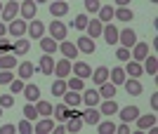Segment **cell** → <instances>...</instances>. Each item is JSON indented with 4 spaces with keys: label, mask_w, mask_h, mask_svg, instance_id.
I'll return each mask as SVG.
<instances>
[{
    "label": "cell",
    "mask_w": 158,
    "mask_h": 134,
    "mask_svg": "<svg viewBox=\"0 0 158 134\" xmlns=\"http://www.w3.org/2000/svg\"><path fill=\"white\" fill-rule=\"evenodd\" d=\"M26 28H28L26 19H17V17H14L12 21H7V33L12 35V38H24V35H26Z\"/></svg>",
    "instance_id": "1"
},
{
    "label": "cell",
    "mask_w": 158,
    "mask_h": 134,
    "mask_svg": "<svg viewBox=\"0 0 158 134\" xmlns=\"http://www.w3.org/2000/svg\"><path fill=\"white\" fill-rule=\"evenodd\" d=\"M66 33H69V28H66V24L64 21H50V38H54L57 42H61V40H66Z\"/></svg>",
    "instance_id": "2"
},
{
    "label": "cell",
    "mask_w": 158,
    "mask_h": 134,
    "mask_svg": "<svg viewBox=\"0 0 158 134\" xmlns=\"http://www.w3.org/2000/svg\"><path fill=\"white\" fill-rule=\"evenodd\" d=\"M35 10H38V5L33 2V0H19V14H21V19H35Z\"/></svg>",
    "instance_id": "3"
},
{
    "label": "cell",
    "mask_w": 158,
    "mask_h": 134,
    "mask_svg": "<svg viewBox=\"0 0 158 134\" xmlns=\"http://www.w3.org/2000/svg\"><path fill=\"white\" fill-rule=\"evenodd\" d=\"M146 54H149V42H144V40H137L130 47V59H135V61H144Z\"/></svg>",
    "instance_id": "4"
},
{
    "label": "cell",
    "mask_w": 158,
    "mask_h": 134,
    "mask_svg": "<svg viewBox=\"0 0 158 134\" xmlns=\"http://www.w3.org/2000/svg\"><path fill=\"white\" fill-rule=\"evenodd\" d=\"M135 42H137V33H135L132 28H120L118 31V45L120 47H127V49H130Z\"/></svg>",
    "instance_id": "5"
},
{
    "label": "cell",
    "mask_w": 158,
    "mask_h": 134,
    "mask_svg": "<svg viewBox=\"0 0 158 134\" xmlns=\"http://www.w3.org/2000/svg\"><path fill=\"white\" fill-rule=\"evenodd\" d=\"M26 35L33 38V40H40V38L45 35V24L38 21V19H31L28 21V28H26Z\"/></svg>",
    "instance_id": "6"
},
{
    "label": "cell",
    "mask_w": 158,
    "mask_h": 134,
    "mask_svg": "<svg viewBox=\"0 0 158 134\" xmlns=\"http://www.w3.org/2000/svg\"><path fill=\"white\" fill-rule=\"evenodd\" d=\"M38 71L43 75H52L54 73V57H52V54H45V52H43V57L38 59Z\"/></svg>",
    "instance_id": "7"
},
{
    "label": "cell",
    "mask_w": 158,
    "mask_h": 134,
    "mask_svg": "<svg viewBox=\"0 0 158 134\" xmlns=\"http://www.w3.org/2000/svg\"><path fill=\"white\" fill-rule=\"evenodd\" d=\"M80 118H83L85 125H97V122L102 120V113H99L97 106H87L85 111H80Z\"/></svg>",
    "instance_id": "8"
},
{
    "label": "cell",
    "mask_w": 158,
    "mask_h": 134,
    "mask_svg": "<svg viewBox=\"0 0 158 134\" xmlns=\"http://www.w3.org/2000/svg\"><path fill=\"white\" fill-rule=\"evenodd\" d=\"M71 71H73V75H78V78H83V80H87V78L92 75V66H90L87 61H73Z\"/></svg>",
    "instance_id": "9"
},
{
    "label": "cell",
    "mask_w": 158,
    "mask_h": 134,
    "mask_svg": "<svg viewBox=\"0 0 158 134\" xmlns=\"http://www.w3.org/2000/svg\"><path fill=\"white\" fill-rule=\"evenodd\" d=\"M118 26H113V24H104L102 28V35H104V42L106 45H118Z\"/></svg>",
    "instance_id": "10"
},
{
    "label": "cell",
    "mask_w": 158,
    "mask_h": 134,
    "mask_svg": "<svg viewBox=\"0 0 158 134\" xmlns=\"http://www.w3.org/2000/svg\"><path fill=\"white\" fill-rule=\"evenodd\" d=\"M76 47H78V52H83V54H94V49H97V45H94V40L90 35H80L78 40H76Z\"/></svg>",
    "instance_id": "11"
},
{
    "label": "cell",
    "mask_w": 158,
    "mask_h": 134,
    "mask_svg": "<svg viewBox=\"0 0 158 134\" xmlns=\"http://www.w3.org/2000/svg\"><path fill=\"white\" fill-rule=\"evenodd\" d=\"M125 75L127 78H142L144 75V68H142V61H135V59H127V64H125Z\"/></svg>",
    "instance_id": "12"
},
{
    "label": "cell",
    "mask_w": 158,
    "mask_h": 134,
    "mask_svg": "<svg viewBox=\"0 0 158 134\" xmlns=\"http://www.w3.org/2000/svg\"><path fill=\"white\" fill-rule=\"evenodd\" d=\"M61 99H64V104L69 108H78L80 104H83V97H80V92H76V89H66V92L61 94Z\"/></svg>",
    "instance_id": "13"
},
{
    "label": "cell",
    "mask_w": 158,
    "mask_h": 134,
    "mask_svg": "<svg viewBox=\"0 0 158 134\" xmlns=\"http://www.w3.org/2000/svg\"><path fill=\"white\" fill-rule=\"evenodd\" d=\"M69 73H71V59H59V61H54V73L57 78H69Z\"/></svg>",
    "instance_id": "14"
},
{
    "label": "cell",
    "mask_w": 158,
    "mask_h": 134,
    "mask_svg": "<svg viewBox=\"0 0 158 134\" xmlns=\"http://www.w3.org/2000/svg\"><path fill=\"white\" fill-rule=\"evenodd\" d=\"M80 97H83V104L85 106H99V101H102V97H99V89H83L80 92Z\"/></svg>",
    "instance_id": "15"
},
{
    "label": "cell",
    "mask_w": 158,
    "mask_h": 134,
    "mask_svg": "<svg viewBox=\"0 0 158 134\" xmlns=\"http://www.w3.org/2000/svg\"><path fill=\"white\" fill-rule=\"evenodd\" d=\"M125 92L130 94V97H139V94L144 92V87H142V82H139V78H125Z\"/></svg>",
    "instance_id": "16"
},
{
    "label": "cell",
    "mask_w": 158,
    "mask_h": 134,
    "mask_svg": "<svg viewBox=\"0 0 158 134\" xmlns=\"http://www.w3.org/2000/svg\"><path fill=\"white\" fill-rule=\"evenodd\" d=\"M17 14H19V2H17V0H12V2L2 5V12H0L2 21H12L14 17H17Z\"/></svg>",
    "instance_id": "17"
},
{
    "label": "cell",
    "mask_w": 158,
    "mask_h": 134,
    "mask_svg": "<svg viewBox=\"0 0 158 134\" xmlns=\"http://www.w3.org/2000/svg\"><path fill=\"white\" fill-rule=\"evenodd\" d=\"M47 10H50V14H52L54 19H59V17L69 14V2H59V0H52V2L47 5Z\"/></svg>",
    "instance_id": "18"
},
{
    "label": "cell",
    "mask_w": 158,
    "mask_h": 134,
    "mask_svg": "<svg viewBox=\"0 0 158 134\" xmlns=\"http://www.w3.org/2000/svg\"><path fill=\"white\" fill-rule=\"evenodd\" d=\"M38 71V66L35 64H31V61H21L19 68H17V75H19L21 80H28V78H33V73Z\"/></svg>",
    "instance_id": "19"
},
{
    "label": "cell",
    "mask_w": 158,
    "mask_h": 134,
    "mask_svg": "<svg viewBox=\"0 0 158 134\" xmlns=\"http://www.w3.org/2000/svg\"><path fill=\"white\" fill-rule=\"evenodd\" d=\"M99 113H102V115H109V118H111V115H116V113H118V104H116V101H113V99H104V101H99Z\"/></svg>",
    "instance_id": "20"
},
{
    "label": "cell",
    "mask_w": 158,
    "mask_h": 134,
    "mask_svg": "<svg viewBox=\"0 0 158 134\" xmlns=\"http://www.w3.org/2000/svg\"><path fill=\"white\" fill-rule=\"evenodd\" d=\"M54 129V120L50 118V115H45L43 120H38L35 125H33V132L35 134H47V132H52Z\"/></svg>",
    "instance_id": "21"
},
{
    "label": "cell",
    "mask_w": 158,
    "mask_h": 134,
    "mask_svg": "<svg viewBox=\"0 0 158 134\" xmlns=\"http://www.w3.org/2000/svg\"><path fill=\"white\" fill-rule=\"evenodd\" d=\"M135 122H137V129H156V115L153 113H149V115L139 113Z\"/></svg>",
    "instance_id": "22"
},
{
    "label": "cell",
    "mask_w": 158,
    "mask_h": 134,
    "mask_svg": "<svg viewBox=\"0 0 158 134\" xmlns=\"http://www.w3.org/2000/svg\"><path fill=\"white\" fill-rule=\"evenodd\" d=\"M21 94H24V99H26V101L35 104V101L40 99V87H38V85H31V82H26V85H24V89H21Z\"/></svg>",
    "instance_id": "23"
},
{
    "label": "cell",
    "mask_w": 158,
    "mask_h": 134,
    "mask_svg": "<svg viewBox=\"0 0 158 134\" xmlns=\"http://www.w3.org/2000/svg\"><path fill=\"white\" fill-rule=\"evenodd\" d=\"M59 52L64 54L66 59H76V57H78V47H76V42H71V40H61L59 42Z\"/></svg>",
    "instance_id": "24"
},
{
    "label": "cell",
    "mask_w": 158,
    "mask_h": 134,
    "mask_svg": "<svg viewBox=\"0 0 158 134\" xmlns=\"http://www.w3.org/2000/svg\"><path fill=\"white\" fill-rule=\"evenodd\" d=\"M118 115L123 122H135L139 115V108L137 106H125V108H118Z\"/></svg>",
    "instance_id": "25"
},
{
    "label": "cell",
    "mask_w": 158,
    "mask_h": 134,
    "mask_svg": "<svg viewBox=\"0 0 158 134\" xmlns=\"http://www.w3.org/2000/svg\"><path fill=\"white\" fill-rule=\"evenodd\" d=\"M40 49L45 54H54L59 49V42L54 40V38H50V35H43V38H40Z\"/></svg>",
    "instance_id": "26"
},
{
    "label": "cell",
    "mask_w": 158,
    "mask_h": 134,
    "mask_svg": "<svg viewBox=\"0 0 158 134\" xmlns=\"http://www.w3.org/2000/svg\"><path fill=\"white\" fill-rule=\"evenodd\" d=\"M28 49H31V42L24 40V38H17V40L12 42V54L14 57H24Z\"/></svg>",
    "instance_id": "27"
},
{
    "label": "cell",
    "mask_w": 158,
    "mask_h": 134,
    "mask_svg": "<svg viewBox=\"0 0 158 134\" xmlns=\"http://www.w3.org/2000/svg\"><path fill=\"white\" fill-rule=\"evenodd\" d=\"M125 71H123V66H113L111 71H109V80L113 82V85H116V87H118V85H123V82H125Z\"/></svg>",
    "instance_id": "28"
},
{
    "label": "cell",
    "mask_w": 158,
    "mask_h": 134,
    "mask_svg": "<svg viewBox=\"0 0 158 134\" xmlns=\"http://www.w3.org/2000/svg\"><path fill=\"white\" fill-rule=\"evenodd\" d=\"M142 68H144V73L156 75V71H158V59H156V54H146V57H144V64H142Z\"/></svg>",
    "instance_id": "29"
},
{
    "label": "cell",
    "mask_w": 158,
    "mask_h": 134,
    "mask_svg": "<svg viewBox=\"0 0 158 134\" xmlns=\"http://www.w3.org/2000/svg\"><path fill=\"white\" fill-rule=\"evenodd\" d=\"M102 28H104V24H102L99 19H92V21H87L85 31H87V35L94 40V38H99V35H102Z\"/></svg>",
    "instance_id": "30"
},
{
    "label": "cell",
    "mask_w": 158,
    "mask_h": 134,
    "mask_svg": "<svg viewBox=\"0 0 158 134\" xmlns=\"http://www.w3.org/2000/svg\"><path fill=\"white\" fill-rule=\"evenodd\" d=\"M14 66H17V57H14L12 52L0 54V71H12Z\"/></svg>",
    "instance_id": "31"
},
{
    "label": "cell",
    "mask_w": 158,
    "mask_h": 134,
    "mask_svg": "<svg viewBox=\"0 0 158 134\" xmlns=\"http://www.w3.org/2000/svg\"><path fill=\"white\" fill-rule=\"evenodd\" d=\"M99 97H102V99H113V97H116V85H113L111 80L102 82V85H99Z\"/></svg>",
    "instance_id": "32"
},
{
    "label": "cell",
    "mask_w": 158,
    "mask_h": 134,
    "mask_svg": "<svg viewBox=\"0 0 158 134\" xmlns=\"http://www.w3.org/2000/svg\"><path fill=\"white\" fill-rule=\"evenodd\" d=\"M113 19H118V21H132V19H135V12H132L130 7H116V10H113Z\"/></svg>",
    "instance_id": "33"
},
{
    "label": "cell",
    "mask_w": 158,
    "mask_h": 134,
    "mask_svg": "<svg viewBox=\"0 0 158 134\" xmlns=\"http://www.w3.org/2000/svg\"><path fill=\"white\" fill-rule=\"evenodd\" d=\"M90 78H92V82H94V85H102V82H106V80H109V68H106V66L94 68Z\"/></svg>",
    "instance_id": "34"
},
{
    "label": "cell",
    "mask_w": 158,
    "mask_h": 134,
    "mask_svg": "<svg viewBox=\"0 0 158 134\" xmlns=\"http://www.w3.org/2000/svg\"><path fill=\"white\" fill-rule=\"evenodd\" d=\"M64 122H66V132H80V129H83V125H85L80 115H73V118H66Z\"/></svg>",
    "instance_id": "35"
},
{
    "label": "cell",
    "mask_w": 158,
    "mask_h": 134,
    "mask_svg": "<svg viewBox=\"0 0 158 134\" xmlns=\"http://www.w3.org/2000/svg\"><path fill=\"white\" fill-rule=\"evenodd\" d=\"M113 10H116V7H111V5H102L99 7V21H102V24H111V19H113Z\"/></svg>",
    "instance_id": "36"
},
{
    "label": "cell",
    "mask_w": 158,
    "mask_h": 134,
    "mask_svg": "<svg viewBox=\"0 0 158 134\" xmlns=\"http://www.w3.org/2000/svg\"><path fill=\"white\" fill-rule=\"evenodd\" d=\"M52 104L50 101H45V99H38L35 101V111H38V115L40 118H45V115H52Z\"/></svg>",
    "instance_id": "37"
},
{
    "label": "cell",
    "mask_w": 158,
    "mask_h": 134,
    "mask_svg": "<svg viewBox=\"0 0 158 134\" xmlns=\"http://www.w3.org/2000/svg\"><path fill=\"white\" fill-rule=\"evenodd\" d=\"M94 127H97L99 134H113V132H116V122H113V120H99Z\"/></svg>",
    "instance_id": "38"
},
{
    "label": "cell",
    "mask_w": 158,
    "mask_h": 134,
    "mask_svg": "<svg viewBox=\"0 0 158 134\" xmlns=\"http://www.w3.org/2000/svg\"><path fill=\"white\" fill-rule=\"evenodd\" d=\"M66 87H69V89H76V92H83V89H85V80L78 78V75H73V78L66 80Z\"/></svg>",
    "instance_id": "39"
},
{
    "label": "cell",
    "mask_w": 158,
    "mask_h": 134,
    "mask_svg": "<svg viewBox=\"0 0 158 134\" xmlns=\"http://www.w3.org/2000/svg\"><path fill=\"white\" fill-rule=\"evenodd\" d=\"M66 78H57V80L52 82V97H61V94L66 92Z\"/></svg>",
    "instance_id": "40"
},
{
    "label": "cell",
    "mask_w": 158,
    "mask_h": 134,
    "mask_svg": "<svg viewBox=\"0 0 158 134\" xmlns=\"http://www.w3.org/2000/svg\"><path fill=\"white\" fill-rule=\"evenodd\" d=\"M66 111H69V106H66V104H59V106H54V108H52V115H54V120L64 122V120H66Z\"/></svg>",
    "instance_id": "41"
},
{
    "label": "cell",
    "mask_w": 158,
    "mask_h": 134,
    "mask_svg": "<svg viewBox=\"0 0 158 134\" xmlns=\"http://www.w3.org/2000/svg\"><path fill=\"white\" fill-rule=\"evenodd\" d=\"M17 132H19V134H33V125H31V120H28V118L19 120V122H17Z\"/></svg>",
    "instance_id": "42"
},
{
    "label": "cell",
    "mask_w": 158,
    "mask_h": 134,
    "mask_svg": "<svg viewBox=\"0 0 158 134\" xmlns=\"http://www.w3.org/2000/svg\"><path fill=\"white\" fill-rule=\"evenodd\" d=\"M24 118H28V120H35L38 118V111H35V104H31V101H26V106H24Z\"/></svg>",
    "instance_id": "43"
},
{
    "label": "cell",
    "mask_w": 158,
    "mask_h": 134,
    "mask_svg": "<svg viewBox=\"0 0 158 134\" xmlns=\"http://www.w3.org/2000/svg\"><path fill=\"white\" fill-rule=\"evenodd\" d=\"M87 14H78V17H76V19H73V24L71 26L76 28V31H85V26H87Z\"/></svg>",
    "instance_id": "44"
},
{
    "label": "cell",
    "mask_w": 158,
    "mask_h": 134,
    "mask_svg": "<svg viewBox=\"0 0 158 134\" xmlns=\"http://www.w3.org/2000/svg\"><path fill=\"white\" fill-rule=\"evenodd\" d=\"M24 85H26V80H21V78H17V80L10 82V94H21V89H24Z\"/></svg>",
    "instance_id": "45"
},
{
    "label": "cell",
    "mask_w": 158,
    "mask_h": 134,
    "mask_svg": "<svg viewBox=\"0 0 158 134\" xmlns=\"http://www.w3.org/2000/svg\"><path fill=\"white\" fill-rule=\"evenodd\" d=\"M99 7H102V0H85V10H87V12L97 14Z\"/></svg>",
    "instance_id": "46"
},
{
    "label": "cell",
    "mask_w": 158,
    "mask_h": 134,
    "mask_svg": "<svg viewBox=\"0 0 158 134\" xmlns=\"http://www.w3.org/2000/svg\"><path fill=\"white\" fill-rule=\"evenodd\" d=\"M0 106L2 108L14 106V94H0Z\"/></svg>",
    "instance_id": "47"
},
{
    "label": "cell",
    "mask_w": 158,
    "mask_h": 134,
    "mask_svg": "<svg viewBox=\"0 0 158 134\" xmlns=\"http://www.w3.org/2000/svg\"><path fill=\"white\" fill-rule=\"evenodd\" d=\"M12 80H14L12 71H0V85H10Z\"/></svg>",
    "instance_id": "48"
},
{
    "label": "cell",
    "mask_w": 158,
    "mask_h": 134,
    "mask_svg": "<svg viewBox=\"0 0 158 134\" xmlns=\"http://www.w3.org/2000/svg\"><path fill=\"white\" fill-rule=\"evenodd\" d=\"M116 59L127 61V59H130V49H127V47H118V49H116Z\"/></svg>",
    "instance_id": "49"
},
{
    "label": "cell",
    "mask_w": 158,
    "mask_h": 134,
    "mask_svg": "<svg viewBox=\"0 0 158 134\" xmlns=\"http://www.w3.org/2000/svg\"><path fill=\"white\" fill-rule=\"evenodd\" d=\"M7 52H12V42L0 38V54H7Z\"/></svg>",
    "instance_id": "50"
},
{
    "label": "cell",
    "mask_w": 158,
    "mask_h": 134,
    "mask_svg": "<svg viewBox=\"0 0 158 134\" xmlns=\"http://www.w3.org/2000/svg\"><path fill=\"white\" fill-rule=\"evenodd\" d=\"M116 132H120V134H130V122H120V125H116Z\"/></svg>",
    "instance_id": "51"
},
{
    "label": "cell",
    "mask_w": 158,
    "mask_h": 134,
    "mask_svg": "<svg viewBox=\"0 0 158 134\" xmlns=\"http://www.w3.org/2000/svg\"><path fill=\"white\" fill-rule=\"evenodd\" d=\"M17 132V125H2L0 127V134H14Z\"/></svg>",
    "instance_id": "52"
},
{
    "label": "cell",
    "mask_w": 158,
    "mask_h": 134,
    "mask_svg": "<svg viewBox=\"0 0 158 134\" xmlns=\"http://www.w3.org/2000/svg\"><path fill=\"white\" fill-rule=\"evenodd\" d=\"M52 132H54V134H64V132H66V125H57Z\"/></svg>",
    "instance_id": "53"
},
{
    "label": "cell",
    "mask_w": 158,
    "mask_h": 134,
    "mask_svg": "<svg viewBox=\"0 0 158 134\" xmlns=\"http://www.w3.org/2000/svg\"><path fill=\"white\" fill-rule=\"evenodd\" d=\"M151 108H153V111L158 108V94H151Z\"/></svg>",
    "instance_id": "54"
},
{
    "label": "cell",
    "mask_w": 158,
    "mask_h": 134,
    "mask_svg": "<svg viewBox=\"0 0 158 134\" xmlns=\"http://www.w3.org/2000/svg\"><path fill=\"white\" fill-rule=\"evenodd\" d=\"M5 35H7V24L0 21V38H5Z\"/></svg>",
    "instance_id": "55"
},
{
    "label": "cell",
    "mask_w": 158,
    "mask_h": 134,
    "mask_svg": "<svg viewBox=\"0 0 158 134\" xmlns=\"http://www.w3.org/2000/svg\"><path fill=\"white\" fill-rule=\"evenodd\" d=\"M113 2H116V5H118V7H127V5H130V2H132V0H113Z\"/></svg>",
    "instance_id": "56"
},
{
    "label": "cell",
    "mask_w": 158,
    "mask_h": 134,
    "mask_svg": "<svg viewBox=\"0 0 158 134\" xmlns=\"http://www.w3.org/2000/svg\"><path fill=\"white\" fill-rule=\"evenodd\" d=\"M33 2H35V5H40V2H47V0H33Z\"/></svg>",
    "instance_id": "57"
},
{
    "label": "cell",
    "mask_w": 158,
    "mask_h": 134,
    "mask_svg": "<svg viewBox=\"0 0 158 134\" xmlns=\"http://www.w3.org/2000/svg\"><path fill=\"white\" fill-rule=\"evenodd\" d=\"M2 111H5V108H2V106H0V118H2Z\"/></svg>",
    "instance_id": "58"
},
{
    "label": "cell",
    "mask_w": 158,
    "mask_h": 134,
    "mask_svg": "<svg viewBox=\"0 0 158 134\" xmlns=\"http://www.w3.org/2000/svg\"><path fill=\"white\" fill-rule=\"evenodd\" d=\"M0 12H2V2H0Z\"/></svg>",
    "instance_id": "59"
},
{
    "label": "cell",
    "mask_w": 158,
    "mask_h": 134,
    "mask_svg": "<svg viewBox=\"0 0 158 134\" xmlns=\"http://www.w3.org/2000/svg\"><path fill=\"white\" fill-rule=\"evenodd\" d=\"M59 2H69V0H59Z\"/></svg>",
    "instance_id": "60"
},
{
    "label": "cell",
    "mask_w": 158,
    "mask_h": 134,
    "mask_svg": "<svg viewBox=\"0 0 158 134\" xmlns=\"http://www.w3.org/2000/svg\"><path fill=\"white\" fill-rule=\"evenodd\" d=\"M151 2H158V0H151Z\"/></svg>",
    "instance_id": "61"
},
{
    "label": "cell",
    "mask_w": 158,
    "mask_h": 134,
    "mask_svg": "<svg viewBox=\"0 0 158 134\" xmlns=\"http://www.w3.org/2000/svg\"><path fill=\"white\" fill-rule=\"evenodd\" d=\"M17 2H19V0H17Z\"/></svg>",
    "instance_id": "62"
}]
</instances>
